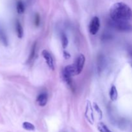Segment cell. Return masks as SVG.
<instances>
[{
	"instance_id": "7a4b0ae2",
	"label": "cell",
	"mask_w": 132,
	"mask_h": 132,
	"mask_svg": "<svg viewBox=\"0 0 132 132\" xmlns=\"http://www.w3.org/2000/svg\"><path fill=\"white\" fill-rule=\"evenodd\" d=\"M76 70L73 64H69L64 67L63 72V76L64 81L67 83V85L71 86L72 85V77L73 76H76Z\"/></svg>"
},
{
	"instance_id": "9a60e30c",
	"label": "cell",
	"mask_w": 132,
	"mask_h": 132,
	"mask_svg": "<svg viewBox=\"0 0 132 132\" xmlns=\"http://www.w3.org/2000/svg\"><path fill=\"white\" fill-rule=\"evenodd\" d=\"M93 107H94V109H95V110L97 112V113L99 114V119H101L102 117H103V112H102L101 108H99V105H98L96 103H95V102H94V103H93Z\"/></svg>"
},
{
	"instance_id": "52a82bcc",
	"label": "cell",
	"mask_w": 132,
	"mask_h": 132,
	"mask_svg": "<svg viewBox=\"0 0 132 132\" xmlns=\"http://www.w3.org/2000/svg\"><path fill=\"white\" fill-rule=\"evenodd\" d=\"M42 55L50 69H51L52 70H55V65H54V59H53L51 54L48 50H43L42 51Z\"/></svg>"
},
{
	"instance_id": "e0dca14e",
	"label": "cell",
	"mask_w": 132,
	"mask_h": 132,
	"mask_svg": "<svg viewBox=\"0 0 132 132\" xmlns=\"http://www.w3.org/2000/svg\"><path fill=\"white\" fill-rule=\"evenodd\" d=\"M40 16L38 14H36L35 15V19H34V23L35 25H36L37 27H38L40 24Z\"/></svg>"
},
{
	"instance_id": "9c48e42d",
	"label": "cell",
	"mask_w": 132,
	"mask_h": 132,
	"mask_svg": "<svg viewBox=\"0 0 132 132\" xmlns=\"http://www.w3.org/2000/svg\"><path fill=\"white\" fill-rule=\"evenodd\" d=\"M109 95L110 98L112 101H116L118 99V92H117V88L114 85H112V86H111Z\"/></svg>"
},
{
	"instance_id": "3957f363",
	"label": "cell",
	"mask_w": 132,
	"mask_h": 132,
	"mask_svg": "<svg viewBox=\"0 0 132 132\" xmlns=\"http://www.w3.org/2000/svg\"><path fill=\"white\" fill-rule=\"evenodd\" d=\"M110 24L113 28L121 32H130L132 30V25L130 21H116L111 19Z\"/></svg>"
},
{
	"instance_id": "2e32d148",
	"label": "cell",
	"mask_w": 132,
	"mask_h": 132,
	"mask_svg": "<svg viewBox=\"0 0 132 132\" xmlns=\"http://www.w3.org/2000/svg\"><path fill=\"white\" fill-rule=\"evenodd\" d=\"M36 43H35L33 45V46L32 48V50L30 51V54L29 57H28V61H30L32 60L34 57L35 53H36Z\"/></svg>"
},
{
	"instance_id": "4fadbf2b",
	"label": "cell",
	"mask_w": 132,
	"mask_h": 132,
	"mask_svg": "<svg viewBox=\"0 0 132 132\" xmlns=\"http://www.w3.org/2000/svg\"><path fill=\"white\" fill-rule=\"evenodd\" d=\"M23 128L27 131H34L35 130V126L33 124L29 122H24L23 123Z\"/></svg>"
},
{
	"instance_id": "5bb4252c",
	"label": "cell",
	"mask_w": 132,
	"mask_h": 132,
	"mask_svg": "<svg viewBox=\"0 0 132 132\" xmlns=\"http://www.w3.org/2000/svg\"><path fill=\"white\" fill-rule=\"evenodd\" d=\"M61 39L62 46H63V48H66L68 46V39L67 35L64 33L62 34L61 37Z\"/></svg>"
},
{
	"instance_id": "7c38bea8",
	"label": "cell",
	"mask_w": 132,
	"mask_h": 132,
	"mask_svg": "<svg viewBox=\"0 0 132 132\" xmlns=\"http://www.w3.org/2000/svg\"><path fill=\"white\" fill-rule=\"evenodd\" d=\"M97 129L100 132H112L107 127L106 125H104L103 122H99V123H98Z\"/></svg>"
},
{
	"instance_id": "ba28073f",
	"label": "cell",
	"mask_w": 132,
	"mask_h": 132,
	"mask_svg": "<svg viewBox=\"0 0 132 132\" xmlns=\"http://www.w3.org/2000/svg\"><path fill=\"white\" fill-rule=\"evenodd\" d=\"M37 104L41 107L45 106L48 102V94L46 92H43L37 96L36 99Z\"/></svg>"
},
{
	"instance_id": "8992f818",
	"label": "cell",
	"mask_w": 132,
	"mask_h": 132,
	"mask_svg": "<svg viewBox=\"0 0 132 132\" xmlns=\"http://www.w3.org/2000/svg\"><path fill=\"white\" fill-rule=\"evenodd\" d=\"M85 117L87 121L90 124H94V111H93L92 105L90 101H87L86 103V108H85Z\"/></svg>"
},
{
	"instance_id": "30bf717a",
	"label": "cell",
	"mask_w": 132,
	"mask_h": 132,
	"mask_svg": "<svg viewBox=\"0 0 132 132\" xmlns=\"http://www.w3.org/2000/svg\"><path fill=\"white\" fill-rule=\"evenodd\" d=\"M15 29H16L18 37L19 38L21 39L23 37V34H24V30H23V28L22 27L21 24L18 20H17L16 23H15Z\"/></svg>"
},
{
	"instance_id": "5b68a950",
	"label": "cell",
	"mask_w": 132,
	"mask_h": 132,
	"mask_svg": "<svg viewBox=\"0 0 132 132\" xmlns=\"http://www.w3.org/2000/svg\"><path fill=\"white\" fill-rule=\"evenodd\" d=\"M85 57L83 54H80L79 56L77 57V59L75 61L74 63H73V66L75 67L76 70V73L77 75H79V73H81L84 68V66L85 64Z\"/></svg>"
},
{
	"instance_id": "6da1fadb",
	"label": "cell",
	"mask_w": 132,
	"mask_h": 132,
	"mask_svg": "<svg viewBox=\"0 0 132 132\" xmlns=\"http://www.w3.org/2000/svg\"><path fill=\"white\" fill-rule=\"evenodd\" d=\"M111 19L116 21H130L132 19V10L126 3L117 2L110 9Z\"/></svg>"
},
{
	"instance_id": "8fae6325",
	"label": "cell",
	"mask_w": 132,
	"mask_h": 132,
	"mask_svg": "<svg viewBox=\"0 0 132 132\" xmlns=\"http://www.w3.org/2000/svg\"><path fill=\"white\" fill-rule=\"evenodd\" d=\"M16 10L19 14H23V13L24 12V10H25V6H24V5L23 3V1H21V0H19V1L17 2Z\"/></svg>"
},
{
	"instance_id": "277c9868",
	"label": "cell",
	"mask_w": 132,
	"mask_h": 132,
	"mask_svg": "<svg viewBox=\"0 0 132 132\" xmlns=\"http://www.w3.org/2000/svg\"><path fill=\"white\" fill-rule=\"evenodd\" d=\"M101 23L99 17L94 16L89 23V32L92 35H95L99 32Z\"/></svg>"
},
{
	"instance_id": "ac0fdd59",
	"label": "cell",
	"mask_w": 132,
	"mask_h": 132,
	"mask_svg": "<svg viewBox=\"0 0 132 132\" xmlns=\"http://www.w3.org/2000/svg\"><path fill=\"white\" fill-rule=\"evenodd\" d=\"M131 67H132V63H131Z\"/></svg>"
}]
</instances>
